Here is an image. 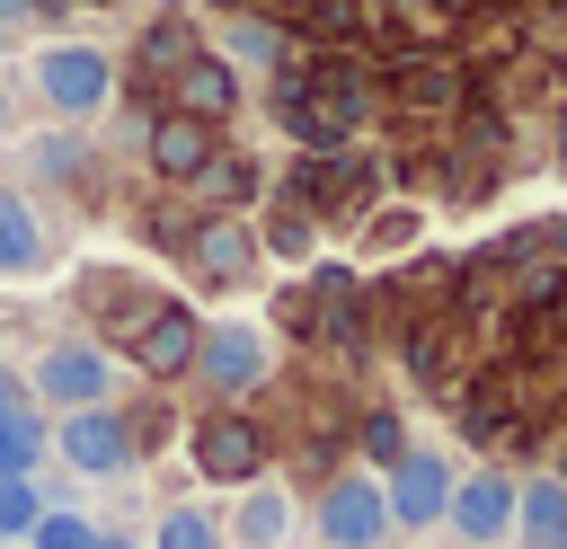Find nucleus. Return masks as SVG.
Masks as SVG:
<instances>
[{
  "mask_svg": "<svg viewBox=\"0 0 567 549\" xmlns=\"http://www.w3.org/2000/svg\"><path fill=\"white\" fill-rule=\"evenodd\" d=\"M151 549H213V514H195V505L186 514H159V540Z\"/></svg>",
  "mask_w": 567,
  "mask_h": 549,
  "instance_id": "nucleus-19",
  "label": "nucleus"
},
{
  "mask_svg": "<svg viewBox=\"0 0 567 549\" xmlns=\"http://www.w3.org/2000/svg\"><path fill=\"white\" fill-rule=\"evenodd\" d=\"M18 407H27V390H18L9 372H0V416H18Z\"/></svg>",
  "mask_w": 567,
  "mask_h": 549,
  "instance_id": "nucleus-22",
  "label": "nucleus"
},
{
  "mask_svg": "<svg viewBox=\"0 0 567 549\" xmlns=\"http://www.w3.org/2000/svg\"><path fill=\"white\" fill-rule=\"evenodd\" d=\"M151 159H159V177H204L213 133H204L195 115H177V124H159V133H151Z\"/></svg>",
  "mask_w": 567,
  "mask_h": 549,
  "instance_id": "nucleus-11",
  "label": "nucleus"
},
{
  "mask_svg": "<svg viewBox=\"0 0 567 549\" xmlns=\"http://www.w3.org/2000/svg\"><path fill=\"white\" fill-rule=\"evenodd\" d=\"M443 522H452L470 549H496V540H514V478H496V469H478V478H452V505H443Z\"/></svg>",
  "mask_w": 567,
  "mask_h": 549,
  "instance_id": "nucleus-5",
  "label": "nucleus"
},
{
  "mask_svg": "<svg viewBox=\"0 0 567 549\" xmlns=\"http://www.w3.org/2000/svg\"><path fill=\"white\" fill-rule=\"evenodd\" d=\"M133 354H142V372H186L195 363V319L177 301H159L151 328H133Z\"/></svg>",
  "mask_w": 567,
  "mask_h": 549,
  "instance_id": "nucleus-8",
  "label": "nucleus"
},
{
  "mask_svg": "<svg viewBox=\"0 0 567 549\" xmlns=\"http://www.w3.org/2000/svg\"><path fill=\"white\" fill-rule=\"evenodd\" d=\"M27 9H35V0H0V27H9V18H27Z\"/></svg>",
  "mask_w": 567,
  "mask_h": 549,
  "instance_id": "nucleus-23",
  "label": "nucleus"
},
{
  "mask_svg": "<svg viewBox=\"0 0 567 549\" xmlns=\"http://www.w3.org/2000/svg\"><path fill=\"white\" fill-rule=\"evenodd\" d=\"M71 159H80V151H71V142H35V168H44V177H62V168H71Z\"/></svg>",
  "mask_w": 567,
  "mask_h": 549,
  "instance_id": "nucleus-21",
  "label": "nucleus"
},
{
  "mask_svg": "<svg viewBox=\"0 0 567 549\" xmlns=\"http://www.w3.org/2000/svg\"><path fill=\"white\" fill-rule=\"evenodd\" d=\"M177 97H186L195 115H221V106H230V71H221V62H186V71H177Z\"/></svg>",
  "mask_w": 567,
  "mask_h": 549,
  "instance_id": "nucleus-15",
  "label": "nucleus"
},
{
  "mask_svg": "<svg viewBox=\"0 0 567 549\" xmlns=\"http://www.w3.org/2000/svg\"><path fill=\"white\" fill-rule=\"evenodd\" d=\"M195 372H204L213 398H248V390L266 381V328H257V319H213V328H195Z\"/></svg>",
  "mask_w": 567,
  "mask_h": 549,
  "instance_id": "nucleus-2",
  "label": "nucleus"
},
{
  "mask_svg": "<svg viewBox=\"0 0 567 549\" xmlns=\"http://www.w3.org/2000/svg\"><path fill=\"white\" fill-rule=\"evenodd\" d=\"M514 531H523L532 549H567V487H558V478L514 487Z\"/></svg>",
  "mask_w": 567,
  "mask_h": 549,
  "instance_id": "nucleus-10",
  "label": "nucleus"
},
{
  "mask_svg": "<svg viewBox=\"0 0 567 549\" xmlns=\"http://www.w3.org/2000/svg\"><path fill=\"white\" fill-rule=\"evenodd\" d=\"M0 133H9V97H0Z\"/></svg>",
  "mask_w": 567,
  "mask_h": 549,
  "instance_id": "nucleus-25",
  "label": "nucleus"
},
{
  "mask_svg": "<svg viewBox=\"0 0 567 549\" xmlns=\"http://www.w3.org/2000/svg\"><path fill=\"white\" fill-rule=\"evenodd\" d=\"M53 452H62L80 478H115V469H133V434H124V416H106V407H71L62 434H53Z\"/></svg>",
  "mask_w": 567,
  "mask_h": 549,
  "instance_id": "nucleus-4",
  "label": "nucleus"
},
{
  "mask_svg": "<svg viewBox=\"0 0 567 549\" xmlns=\"http://www.w3.org/2000/svg\"><path fill=\"white\" fill-rule=\"evenodd\" d=\"M35 514H44V496H35L27 478H0V540H27Z\"/></svg>",
  "mask_w": 567,
  "mask_h": 549,
  "instance_id": "nucleus-17",
  "label": "nucleus"
},
{
  "mask_svg": "<svg viewBox=\"0 0 567 549\" xmlns=\"http://www.w3.org/2000/svg\"><path fill=\"white\" fill-rule=\"evenodd\" d=\"M239 540H248V549H284V540H292V505H284V496H248V505H239Z\"/></svg>",
  "mask_w": 567,
  "mask_h": 549,
  "instance_id": "nucleus-13",
  "label": "nucleus"
},
{
  "mask_svg": "<svg viewBox=\"0 0 567 549\" xmlns=\"http://www.w3.org/2000/svg\"><path fill=\"white\" fill-rule=\"evenodd\" d=\"M89 549H133V540H115V531H97V540H89Z\"/></svg>",
  "mask_w": 567,
  "mask_h": 549,
  "instance_id": "nucleus-24",
  "label": "nucleus"
},
{
  "mask_svg": "<svg viewBox=\"0 0 567 549\" xmlns=\"http://www.w3.org/2000/svg\"><path fill=\"white\" fill-rule=\"evenodd\" d=\"M35 266H44V230L27 195H0V274H35Z\"/></svg>",
  "mask_w": 567,
  "mask_h": 549,
  "instance_id": "nucleus-12",
  "label": "nucleus"
},
{
  "mask_svg": "<svg viewBox=\"0 0 567 549\" xmlns=\"http://www.w3.org/2000/svg\"><path fill=\"white\" fill-rule=\"evenodd\" d=\"M381 531H390L381 487H372V478H337L328 505H319V540H328V549H381Z\"/></svg>",
  "mask_w": 567,
  "mask_h": 549,
  "instance_id": "nucleus-7",
  "label": "nucleus"
},
{
  "mask_svg": "<svg viewBox=\"0 0 567 549\" xmlns=\"http://www.w3.org/2000/svg\"><path fill=\"white\" fill-rule=\"evenodd\" d=\"M195 460H204V478H248L257 469V434L239 416H204L195 425Z\"/></svg>",
  "mask_w": 567,
  "mask_h": 549,
  "instance_id": "nucleus-9",
  "label": "nucleus"
},
{
  "mask_svg": "<svg viewBox=\"0 0 567 549\" xmlns=\"http://www.w3.org/2000/svg\"><path fill=\"white\" fill-rule=\"evenodd\" d=\"M195 266H204V274H221V283H239V274H248V239L213 221V239H195Z\"/></svg>",
  "mask_w": 567,
  "mask_h": 549,
  "instance_id": "nucleus-16",
  "label": "nucleus"
},
{
  "mask_svg": "<svg viewBox=\"0 0 567 549\" xmlns=\"http://www.w3.org/2000/svg\"><path fill=\"white\" fill-rule=\"evenodd\" d=\"M266 239H275L284 257H301V248H310V221H301V213H275V230H266Z\"/></svg>",
  "mask_w": 567,
  "mask_h": 549,
  "instance_id": "nucleus-20",
  "label": "nucleus"
},
{
  "mask_svg": "<svg viewBox=\"0 0 567 549\" xmlns=\"http://www.w3.org/2000/svg\"><path fill=\"white\" fill-rule=\"evenodd\" d=\"M35 452H44V425H35V407L0 416V478H27V469H35Z\"/></svg>",
  "mask_w": 567,
  "mask_h": 549,
  "instance_id": "nucleus-14",
  "label": "nucleus"
},
{
  "mask_svg": "<svg viewBox=\"0 0 567 549\" xmlns=\"http://www.w3.org/2000/svg\"><path fill=\"white\" fill-rule=\"evenodd\" d=\"M27 398H44V407H97L106 398V354L97 345H53L35 372H27Z\"/></svg>",
  "mask_w": 567,
  "mask_h": 549,
  "instance_id": "nucleus-6",
  "label": "nucleus"
},
{
  "mask_svg": "<svg viewBox=\"0 0 567 549\" xmlns=\"http://www.w3.org/2000/svg\"><path fill=\"white\" fill-rule=\"evenodd\" d=\"M443 505H452V469L434 452H399L390 460V487H381V514L399 531H425V522H443Z\"/></svg>",
  "mask_w": 567,
  "mask_h": 549,
  "instance_id": "nucleus-3",
  "label": "nucleus"
},
{
  "mask_svg": "<svg viewBox=\"0 0 567 549\" xmlns=\"http://www.w3.org/2000/svg\"><path fill=\"white\" fill-rule=\"evenodd\" d=\"M27 540H35V549H89L97 531H89V514H35Z\"/></svg>",
  "mask_w": 567,
  "mask_h": 549,
  "instance_id": "nucleus-18",
  "label": "nucleus"
},
{
  "mask_svg": "<svg viewBox=\"0 0 567 549\" xmlns=\"http://www.w3.org/2000/svg\"><path fill=\"white\" fill-rule=\"evenodd\" d=\"M106 89H115V62L97 53V44H44L35 53V97L53 106V115H97L106 106Z\"/></svg>",
  "mask_w": 567,
  "mask_h": 549,
  "instance_id": "nucleus-1",
  "label": "nucleus"
}]
</instances>
